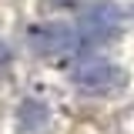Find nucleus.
Returning a JSON list of instances; mask_svg holds the SVG:
<instances>
[{
  "label": "nucleus",
  "instance_id": "1",
  "mask_svg": "<svg viewBox=\"0 0 134 134\" xmlns=\"http://www.w3.org/2000/svg\"><path fill=\"white\" fill-rule=\"evenodd\" d=\"M27 44L30 50L40 57V60H60V57H70L81 50V34L74 30L70 24H34L27 30Z\"/></svg>",
  "mask_w": 134,
  "mask_h": 134
},
{
  "label": "nucleus",
  "instance_id": "2",
  "mask_svg": "<svg viewBox=\"0 0 134 134\" xmlns=\"http://www.w3.org/2000/svg\"><path fill=\"white\" fill-rule=\"evenodd\" d=\"M70 81L81 94H107V91L124 84V70L114 67L111 60H104V57H87L70 70Z\"/></svg>",
  "mask_w": 134,
  "mask_h": 134
},
{
  "label": "nucleus",
  "instance_id": "3",
  "mask_svg": "<svg viewBox=\"0 0 134 134\" xmlns=\"http://www.w3.org/2000/svg\"><path fill=\"white\" fill-rule=\"evenodd\" d=\"M124 27V14L114 3H94L87 7L77 20V34L87 44H104V40H114Z\"/></svg>",
  "mask_w": 134,
  "mask_h": 134
},
{
  "label": "nucleus",
  "instance_id": "4",
  "mask_svg": "<svg viewBox=\"0 0 134 134\" xmlns=\"http://www.w3.org/2000/svg\"><path fill=\"white\" fill-rule=\"evenodd\" d=\"M17 124H20L27 134H40V131L50 124V107L44 104V100L27 97L20 107H17Z\"/></svg>",
  "mask_w": 134,
  "mask_h": 134
},
{
  "label": "nucleus",
  "instance_id": "5",
  "mask_svg": "<svg viewBox=\"0 0 134 134\" xmlns=\"http://www.w3.org/2000/svg\"><path fill=\"white\" fill-rule=\"evenodd\" d=\"M10 60H14V54H10V47L0 40V74H3V70H10Z\"/></svg>",
  "mask_w": 134,
  "mask_h": 134
}]
</instances>
